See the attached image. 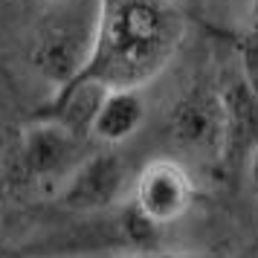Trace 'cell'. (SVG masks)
Here are the masks:
<instances>
[{
	"instance_id": "obj_1",
	"label": "cell",
	"mask_w": 258,
	"mask_h": 258,
	"mask_svg": "<svg viewBox=\"0 0 258 258\" xmlns=\"http://www.w3.org/2000/svg\"><path fill=\"white\" fill-rule=\"evenodd\" d=\"M186 35L177 0H99V35L82 76L142 87L168 67Z\"/></svg>"
},
{
	"instance_id": "obj_2",
	"label": "cell",
	"mask_w": 258,
	"mask_h": 258,
	"mask_svg": "<svg viewBox=\"0 0 258 258\" xmlns=\"http://www.w3.org/2000/svg\"><path fill=\"white\" fill-rule=\"evenodd\" d=\"M99 0H49L32 32V67L55 90L79 79L93 58Z\"/></svg>"
},
{
	"instance_id": "obj_3",
	"label": "cell",
	"mask_w": 258,
	"mask_h": 258,
	"mask_svg": "<svg viewBox=\"0 0 258 258\" xmlns=\"http://www.w3.org/2000/svg\"><path fill=\"white\" fill-rule=\"evenodd\" d=\"M87 140L52 116H38L21 134V171L32 183H58L87 160Z\"/></svg>"
},
{
	"instance_id": "obj_4",
	"label": "cell",
	"mask_w": 258,
	"mask_h": 258,
	"mask_svg": "<svg viewBox=\"0 0 258 258\" xmlns=\"http://www.w3.org/2000/svg\"><path fill=\"white\" fill-rule=\"evenodd\" d=\"M168 137L180 151L195 157H223L226 151V102L223 93L195 84L168 113Z\"/></svg>"
},
{
	"instance_id": "obj_5",
	"label": "cell",
	"mask_w": 258,
	"mask_h": 258,
	"mask_svg": "<svg viewBox=\"0 0 258 258\" xmlns=\"http://www.w3.org/2000/svg\"><path fill=\"white\" fill-rule=\"evenodd\" d=\"M195 195L198 188L188 168L168 157L145 163L134 180V206L160 226L180 221L191 209Z\"/></svg>"
},
{
	"instance_id": "obj_6",
	"label": "cell",
	"mask_w": 258,
	"mask_h": 258,
	"mask_svg": "<svg viewBox=\"0 0 258 258\" xmlns=\"http://www.w3.org/2000/svg\"><path fill=\"white\" fill-rule=\"evenodd\" d=\"M128 188V163L116 151H93L87 154L64 186H61V203L70 212H105L116 206L119 198Z\"/></svg>"
},
{
	"instance_id": "obj_7",
	"label": "cell",
	"mask_w": 258,
	"mask_h": 258,
	"mask_svg": "<svg viewBox=\"0 0 258 258\" xmlns=\"http://www.w3.org/2000/svg\"><path fill=\"white\" fill-rule=\"evenodd\" d=\"M107 90L110 87L105 82L90 79V76H79L70 84H64L61 90H55L52 102L41 110V116H52L84 137H93V119L105 102Z\"/></svg>"
},
{
	"instance_id": "obj_8",
	"label": "cell",
	"mask_w": 258,
	"mask_h": 258,
	"mask_svg": "<svg viewBox=\"0 0 258 258\" xmlns=\"http://www.w3.org/2000/svg\"><path fill=\"white\" fill-rule=\"evenodd\" d=\"M226 102V151L223 157L238 163L258 142V90L252 82H235L223 90Z\"/></svg>"
},
{
	"instance_id": "obj_9",
	"label": "cell",
	"mask_w": 258,
	"mask_h": 258,
	"mask_svg": "<svg viewBox=\"0 0 258 258\" xmlns=\"http://www.w3.org/2000/svg\"><path fill=\"white\" fill-rule=\"evenodd\" d=\"M145 122V102L140 87H110L93 119V140L116 145L134 137Z\"/></svg>"
},
{
	"instance_id": "obj_10",
	"label": "cell",
	"mask_w": 258,
	"mask_h": 258,
	"mask_svg": "<svg viewBox=\"0 0 258 258\" xmlns=\"http://www.w3.org/2000/svg\"><path fill=\"white\" fill-rule=\"evenodd\" d=\"M249 183H252V188L258 195V142H255V148L249 151Z\"/></svg>"
},
{
	"instance_id": "obj_11",
	"label": "cell",
	"mask_w": 258,
	"mask_h": 258,
	"mask_svg": "<svg viewBox=\"0 0 258 258\" xmlns=\"http://www.w3.org/2000/svg\"><path fill=\"white\" fill-rule=\"evenodd\" d=\"M252 38H258V0H252Z\"/></svg>"
},
{
	"instance_id": "obj_12",
	"label": "cell",
	"mask_w": 258,
	"mask_h": 258,
	"mask_svg": "<svg viewBox=\"0 0 258 258\" xmlns=\"http://www.w3.org/2000/svg\"><path fill=\"white\" fill-rule=\"evenodd\" d=\"M163 258H221V255H203V252H186V255H163Z\"/></svg>"
},
{
	"instance_id": "obj_13",
	"label": "cell",
	"mask_w": 258,
	"mask_h": 258,
	"mask_svg": "<svg viewBox=\"0 0 258 258\" xmlns=\"http://www.w3.org/2000/svg\"><path fill=\"white\" fill-rule=\"evenodd\" d=\"M134 258H145V255H134Z\"/></svg>"
}]
</instances>
